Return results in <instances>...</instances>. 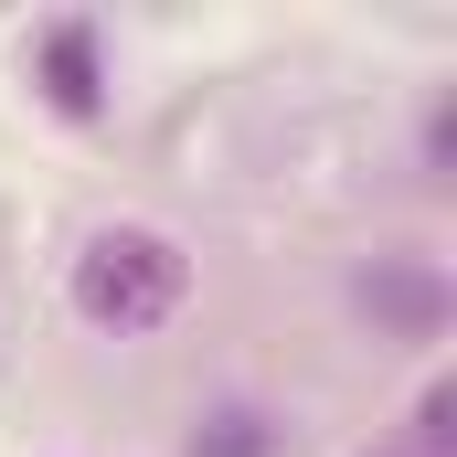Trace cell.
<instances>
[{
    "label": "cell",
    "instance_id": "6da1fadb",
    "mask_svg": "<svg viewBox=\"0 0 457 457\" xmlns=\"http://www.w3.org/2000/svg\"><path fill=\"white\" fill-rule=\"evenodd\" d=\"M64 309L96 341H149L192 309V245L160 224H96L64 266Z\"/></svg>",
    "mask_w": 457,
    "mask_h": 457
},
{
    "label": "cell",
    "instance_id": "7a4b0ae2",
    "mask_svg": "<svg viewBox=\"0 0 457 457\" xmlns=\"http://www.w3.org/2000/svg\"><path fill=\"white\" fill-rule=\"evenodd\" d=\"M351 309H361L372 341L426 351V341H447V320H457V277L436 255H361L351 266Z\"/></svg>",
    "mask_w": 457,
    "mask_h": 457
},
{
    "label": "cell",
    "instance_id": "3957f363",
    "mask_svg": "<svg viewBox=\"0 0 457 457\" xmlns=\"http://www.w3.org/2000/svg\"><path fill=\"white\" fill-rule=\"evenodd\" d=\"M21 75H32L43 117H64V128H96V117H107V32H96V11H54V21H32V43H21Z\"/></svg>",
    "mask_w": 457,
    "mask_h": 457
},
{
    "label": "cell",
    "instance_id": "277c9868",
    "mask_svg": "<svg viewBox=\"0 0 457 457\" xmlns=\"http://www.w3.org/2000/svg\"><path fill=\"white\" fill-rule=\"evenodd\" d=\"M181 457H287V426H277L266 404H203Z\"/></svg>",
    "mask_w": 457,
    "mask_h": 457
},
{
    "label": "cell",
    "instance_id": "5b68a950",
    "mask_svg": "<svg viewBox=\"0 0 457 457\" xmlns=\"http://www.w3.org/2000/svg\"><path fill=\"white\" fill-rule=\"evenodd\" d=\"M415 170H426L436 192L457 181V86H436V96H426V128H415Z\"/></svg>",
    "mask_w": 457,
    "mask_h": 457
},
{
    "label": "cell",
    "instance_id": "8992f818",
    "mask_svg": "<svg viewBox=\"0 0 457 457\" xmlns=\"http://www.w3.org/2000/svg\"><path fill=\"white\" fill-rule=\"evenodd\" d=\"M394 457H457V383H447V372L415 394V436H404Z\"/></svg>",
    "mask_w": 457,
    "mask_h": 457
}]
</instances>
